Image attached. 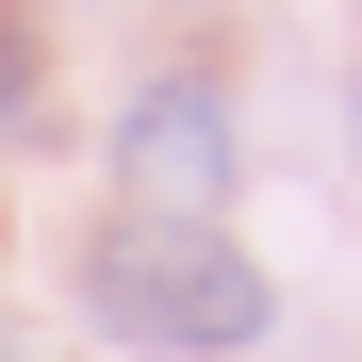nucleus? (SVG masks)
I'll use <instances>...</instances> for the list:
<instances>
[{
  "label": "nucleus",
  "mask_w": 362,
  "mask_h": 362,
  "mask_svg": "<svg viewBox=\"0 0 362 362\" xmlns=\"http://www.w3.org/2000/svg\"><path fill=\"white\" fill-rule=\"evenodd\" d=\"M346 115H362V99H346Z\"/></svg>",
  "instance_id": "4"
},
{
  "label": "nucleus",
  "mask_w": 362,
  "mask_h": 362,
  "mask_svg": "<svg viewBox=\"0 0 362 362\" xmlns=\"http://www.w3.org/2000/svg\"><path fill=\"white\" fill-rule=\"evenodd\" d=\"M230 99L214 83H148L132 115H115V181H132V214H214L230 198Z\"/></svg>",
  "instance_id": "2"
},
{
  "label": "nucleus",
  "mask_w": 362,
  "mask_h": 362,
  "mask_svg": "<svg viewBox=\"0 0 362 362\" xmlns=\"http://www.w3.org/2000/svg\"><path fill=\"white\" fill-rule=\"evenodd\" d=\"M83 313H99L115 346H148V362H247L280 296H264V264L230 247L214 214H132V230L83 264Z\"/></svg>",
  "instance_id": "1"
},
{
  "label": "nucleus",
  "mask_w": 362,
  "mask_h": 362,
  "mask_svg": "<svg viewBox=\"0 0 362 362\" xmlns=\"http://www.w3.org/2000/svg\"><path fill=\"white\" fill-rule=\"evenodd\" d=\"M33 83H49V33L17 17V0H0V132H17V115H33Z\"/></svg>",
  "instance_id": "3"
}]
</instances>
